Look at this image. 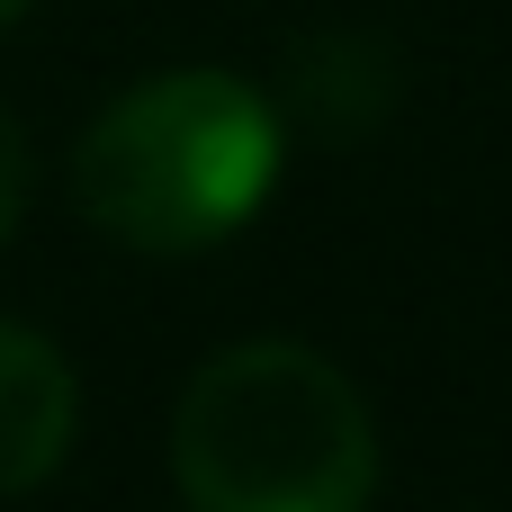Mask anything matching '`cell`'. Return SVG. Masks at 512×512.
Here are the masks:
<instances>
[{
    "label": "cell",
    "instance_id": "6da1fadb",
    "mask_svg": "<svg viewBox=\"0 0 512 512\" xmlns=\"http://www.w3.org/2000/svg\"><path fill=\"white\" fill-rule=\"evenodd\" d=\"M171 477L189 512H369L378 423L324 351L234 342L171 414Z\"/></svg>",
    "mask_w": 512,
    "mask_h": 512
},
{
    "label": "cell",
    "instance_id": "7a4b0ae2",
    "mask_svg": "<svg viewBox=\"0 0 512 512\" xmlns=\"http://www.w3.org/2000/svg\"><path fill=\"white\" fill-rule=\"evenodd\" d=\"M279 180V117L243 72H162L108 99L72 153V198L108 243L207 252L261 216Z\"/></svg>",
    "mask_w": 512,
    "mask_h": 512
},
{
    "label": "cell",
    "instance_id": "3957f363",
    "mask_svg": "<svg viewBox=\"0 0 512 512\" xmlns=\"http://www.w3.org/2000/svg\"><path fill=\"white\" fill-rule=\"evenodd\" d=\"M72 423H81L72 360L45 333L0 324V495L45 486L63 468V450H72Z\"/></svg>",
    "mask_w": 512,
    "mask_h": 512
},
{
    "label": "cell",
    "instance_id": "277c9868",
    "mask_svg": "<svg viewBox=\"0 0 512 512\" xmlns=\"http://www.w3.org/2000/svg\"><path fill=\"white\" fill-rule=\"evenodd\" d=\"M27 180H36L27 135H18V117L0 108V243H9V234H18V216H27Z\"/></svg>",
    "mask_w": 512,
    "mask_h": 512
},
{
    "label": "cell",
    "instance_id": "5b68a950",
    "mask_svg": "<svg viewBox=\"0 0 512 512\" xmlns=\"http://www.w3.org/2000/svg\"><path fill=\"white\" fill-rule=\"evenodd\" d=\"M27 9H36V0H0V27H9V18H27Z\"/></svg>",
    "mask_w": 512,
    "mask_h": 512
}]
</instances>
